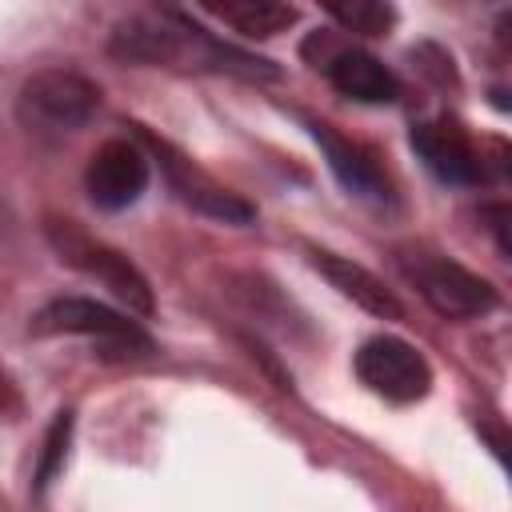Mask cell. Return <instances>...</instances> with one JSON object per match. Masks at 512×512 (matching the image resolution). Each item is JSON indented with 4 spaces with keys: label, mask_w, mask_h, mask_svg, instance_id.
<instances>
[{
    "label": "cell",
    "mask_w": 512,
    "mask_h": 512,
    "mask_svg": "<svg viewBox=\"0 0 512 512\" xmlns=\"http://www.w3.org/2000/svg\"><path fill=\"white\" fill-rule=\"evenodd\" d=\"M112 56L136 60V64H164V68H208V72H236V76H256L272 80L276 68L260 56H248L200 24H192L184 12H136L124 16L112 28L108 40Z\"/></svg>",
    "instance_id": "cell-1"
},
{
    "label": "cell",
    "mask_w": 512,
    "mask_h": 512,
    "mask_svg": "<svg viewBox=\"0 0 512 512\" xmlns=\"http://www.w3.org/2000/svg\"><path fill=\"white\" fill-rule=\"evenodd\" d=\"M100 108V88L72 68H40L20 84L16 116L32 132H76Z\"/></svg>",
    "instance_id": "cell-2"
},
{
    "label": "cell",
    "mask_w": 512,
    "mask_h": 512,
    "mask_svg": "<svg viewBox=\"0 0 512 512\" xmlns=\"http://www.w3.org/2000/svg\"><path fill=\"white\" fill-rule=\"evenodd\" d=\"M32 336H92L100 340L104 348L112 352H124V356H144L152 352V340L148 332L112 312L108 304H96V300H84V296H60V300H48L36 316H32Z\"/></svg>",
    "instance_id": "cell-3"
},
{
    "label": "cell",
    "mask_w": 512,
    "mask_h": 512,
    "mask_svg": "<svg viewBox=\"0 0 512 512\" xmlns=\"http://www.w3.org/2000/svg\"><path fill=\"white\" fill-rule=\"evenodd\" d=\"M48 240H52V248L60 252L64 264H72V268L96 276V280H100L104 288H112L128 308H136V312H144V316L152 312V288H148L144 272H140L124 252H116V248H108V244L84 236V232H80L76 224H68V220H52V224H48Z\"/></svg>",
    "instance_id": "cell-4"
},
{
    "label": "cell",
    "mask_w": 512,
    "mask_h": 512,
    "mask_svg": "<svg viewBox=\"0 0 512 512\" xmlns=\"http://www.w3.org/2000/svg\"><path fill=\"white\" fill-rule=\"evenodd\" d=\"M404 272L416 284V292L448 320H472L496 308V288L456 260L416 256V260H404Z\"/></svg>",
    "instance_id": "cell-5"
},
{
    "label": "cell",
    "mask_w": 512,
    "mask_h": 512,
    "mask_svg": "<svg viewBox=\"0 0 512 512\" xmlns=\"http://www.w3.org/2000/svg\"><path fill=\"white\" fill-rule=\"evenodd\" d=\"M356 376L376 396L396 400V404H412V400L428 396V388H432L428 360L408 340H400V336H372V340H364L360 352H356Z\"/></svg>",
    "instance_id": "cell-6"
},
{
    "label": "cell",
    "mask_w": 512,
    "mask_h": 512,
    "mask_svg": "<svg viewBox=\"0 0 512 512\" xmlns=\"http://www.w3.org/2000/svg\"><path fill=\"white\" fill-rule=\"evenodd\" d=\"M148 176H152V168H148L144 148L136 140L116 136V140H104L96 148V156L88 160L84 188H88L96 208L120 212V208H128V204H136L144 196Z\"/></svg>",
    "instance_id": "cell-7"
},
{
    "label": "cell",
    "mask_w": 512,
    "mask_h": 512,
    "mask_svg": "<svg viewBox=\"0 0 512 512\" xmlns=\"http://www.w3.org/2000/svg\"><path fill=\"white\" fill-rule=\"evenodd\" d=\"M412 152L424 160V168L444 180V184H476L484 176L480 168V152L472 148V140L448 124V120H428L412 128Z\"/></svg>",
    "instance_id": "cell-8"
},
{
    "label": "cell",
    "mask_w": 512,
    "mask_h": 512,
    "mask_svg": "<svg viewBox=\"0 0 512 512\" xmlns=\"http://www.w3.org/2000/svg\"><path fill=\"white\" fill-rule=\"evenodd\" d=\"M324 76L340 96L360 104H392L400 96V80L392 76V68L364 48H336L324 60Z\"/></svg>",
    "instance_id": "cell-9"
},
{
    "label": "cell",
    "mask_w": 512,
    "mask_h": 512,
    "mask_svg": "<svg viewBox=\"0 0 512 512\" xmlns=\"http://www.w3.org/2000/svg\"><path fill=\"white\" fill-rule=\"evenodd\" d=\"M144 140L160 152V164H164L172 188H176L192 208H200V212H208V216H216V220H224V224H248V220H252V204H244V200L232 196L228 188L212 184L200 168H192V160L176 156L168 144H160V140H152V136H144Z\"/></svg>",
    "instance_id": "cell-10"
},
{
    "label": "cell",
    "mask_w": 512,
    "mask_h": 512,
    "mask_svg": "<svg viewBox=\"0 0 512 512\" xmlns=\"http://www.w3.org/2000/svg\"><path fill=\"white\" fill-rule=\"evenodd\" d=\"M312 268L332 284V288H340V296H348L352 304H360L364 312H372V316H384V320H400L404 316V308H400V300L384 288V280L380 276H372L364 264H356V260H348V256H336V252H312Z\"/></svg>",
    "instance_id": "cell-11"
},
{
    "label": "cell",
    "mask_w": 512,
    "mask_h": 512,
    "mask_svg": "<svg viewBox=\"0 0 512 512\" xmlns=\"http://www.w3.org/2000/svg\"><path fill=\"white\" fill-rule=\"evenodd\" d=\"M312 136H316V144L324 148V156H328V168L336 172V180L352 192V196H364V200H388V180H384V172L376 168V160L364 152V148H356L352 140H344V136H336L328 124H312Z\"/></svg>",
    "instance_id": "cell-12"
},
{
    "label": "cell",
    "mask_w": 512,
    "mask_h": 512,
    "mask_svg": "<svg viewBox=\"0 0 512 512\" xmlns=\"http://www.w3.org/2000/svg\"><path fill=\"white\" fill-rule=\"evenodd\" d=\"M208 12L244 36H276L296 24V8L276 0H224V4H208Z\"/></svg>",
    "instance_id": "cell-13"
},
{
    "label": "cell",
    "mask_w": 512,
    "mask_h": 512,
    "mask_svg": "<svg viewBox=\"0 0 512 512\" xmlns=\"http://www.w3.org/2000/svg\"><path fill=\"white\" fill-rule=\"evenodd\" d=\"M328 16L340 20L348 32H364V36H384L396 20V12L388 4L376 0H352V4H328Z\"/></svg>",
    "instance_id": "cell-14"
},
{
    "label": "cell",
    "mask_w": 512,
    "mask_h": 512,
    "mask_svg": "<svg viewBox=\"0 0 512 512\" xmlns=\"http://www.w3.org/2000/svg\"><path fill=\"white\" fill-rule=\"evenodd\" d=\"M68 432H72V412H60L56 424L48 428V440H44V456H40V468H36V484L44 488L56 468L64 464V452H68Z\"/></svg>",
    "instance_id": "cell-15"
},
{
    "label": "cell",
    "mask_w": 512,
    "mask_h": 512,
    "mask_svg": "<svg viewBox=\"0 0 512 512\" xmlns=\"http://www.w3.org/2000/svg\"><path fill=\"white\" fill-rule=\"evenodd\" d=\"M488 220H492V232H496V244H500V252L508 256V252H512V244H508V232H504V224H508V208H504V204L488 208Z\"/></svg>",
    "instance_id": "cell-16"
}]
</instances>
